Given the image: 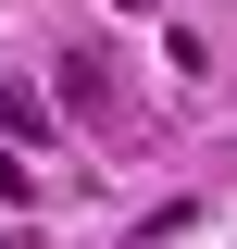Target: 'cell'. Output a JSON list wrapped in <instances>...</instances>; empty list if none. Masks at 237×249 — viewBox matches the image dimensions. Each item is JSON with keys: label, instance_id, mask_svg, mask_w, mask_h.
Returning <instances> with one entry per match:
<instances>
[{"label": "cell", "instance_id": "obj_1", "mask_svg": "<svg viewBox=\"0 0 237 249\" xmlns=\"http://www.w3.org/2000/svg\"><path fill=\"white\" fill-rule=\"evenodd\" d=\"M0 137H13V150H38V137H50V112H38V100L13 88V75H0Z\"/></svg>", "mask_w": 237, "mask_h": 249}]
</instances>
